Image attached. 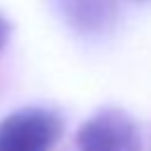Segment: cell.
Masks as SVG:
<instances>
[{
    "label": "cell",
    "instance_id": "7a4b0ae2",
    "mask_svg": "<svg viewBox=\"0 0 151 151\" xmlns=\"http://www.w3.org/2000/svg\"><path fill=\"white\" fill-rule=\"evenodd\" d=\"M71 151H142V134L125 111L101 109L80 125Z\"/></svg>",
    "mask_w": 151,
    "mask_h": 151
},
{
    "label": "cell",
    "instance_id": "6da1fadb",
    "mask_svg": "<svg viewBox=\"0 0 151 151\" xmlns=\"http://www.w3.org/2000/svg\"><path fill=\"white\" fill-rule=\"evenodd\" d=\"M64 120L45 106H26L0 120V151H52Z\"/></svg>",
    "mask_w": 151,
    "mask_h": 151
},
{
    "label": "cell",
    "instance_id": "3957f363",
    "mask_svg": "<svg viewBox=\"0 0 151 151\" xmlns=\"http://www.w3.org/2000/svg\"><path fill=\"white\" fill-rule=\"evenodd\" d=\"M59 7L78 31L87 33L104 31L116 14V0H59Z\"/></svg>",
    "mask_w": 151,
    "mask_h": 151
},
{
    "label": "cell",
    "instance_id": "277c9868",
    "mask_svg": "<svg viewBox=\"0 0 151 151\" xmlns=\"http://www.w3.org/2000/svg\"><path fill=\"white\" fill-rule=\"evenodd\" d=\"M9 33H12V26H9V21L0 17V50L5 47V42H7V38H9Z\"/></svg>",
    "mask_w": 151,
    "mask_h": 151
}]
</instances>
